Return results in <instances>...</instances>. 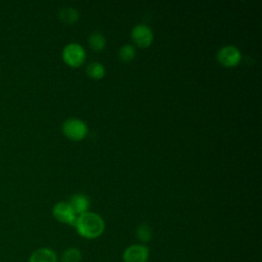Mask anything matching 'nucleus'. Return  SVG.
Masks as SVG:
<instances>
[{"instance_id":"1","label":"nucleus","mask_w":262,"mask_h":262,"mask_svg":"<svg viewBox=\"0 0 262 262\" xmlns=\"http://www.w3.org/2000/svg\"><path fill=\"white\" fill-rule=\"evenodd\" d=\"M75 226L77 232L85 238H96L104 230V221L96 213L85 212L77 216Z\"/></svg>"},{"instance_id":"2","label":"nucleus","mask_w":262,"mask_h":262,"mask_svg":"<svg viewBox=\"0 0 262 262\" xmlns=\"http://www.w3.org/2000/svg\"><path fill=\"white\" fill-rule=\"evenodd\" d=\"M85 57H86L85 49L79 43H75V42L69 43L62 49L63 60L72 67L80 66L85 60Z\"/></svg>"},{"instance_id":"3","label":"nucleus","mask_w":262,"mask_h":262,"mask_svg":"<svg viewBox=\"0 0 262 262\" xmlns=\"http://www.w3.org/2000/svg\"><path fill=\"white\" fill-rule=\"evenodd\" d=\"M62 131L69 138L79 140L85 137L88 127L84 121L77 118H70L62 123Z\"/></svg>"},{"instance_id":"4","label":"nucleus","mask_w":262,"mask_h":262,"mask_svg":"<svg viewBox=\"0 0 262 262\" xmlns=\"http://www.w3.org/2000/svg\"><path fill=\"white\" fill-rule=\"evenodd\" d=\"M122 258L124 262H147L149 249L143 244H134L124 250Z\"/></svg>"},{"instance_id":"5","label":"nucleus","mask_w":262,"mask_h":262,"mask_svg":"<svg viewBox=\"0 0 262 262\" xmlns=\"http://www.w3.org/2000/svg\"><path fill=\"white\" fill-rule=\"evenodd\" d=\"M52 215L57 221L69 224V225H75V222L77 219L76 212L74 211L70 203H67V202L56 203L53 206Z\"/></svg>"},{"instance_id":"6","label":"nucleus","mask_w":262,"mask_h":262,"mask_svg":"<svg viewBox=\"0 0 262 262\" xmlns=\"http://www.w3.org/2000/svg\"><path fill=\"white\" fill-rule=\"evenodd\" d=\"M242 58L241 51L233 45H225L221 47L217 53L218 61L225 67H233L239 62Z\"/></svg>"},{"instance_id":"7","label":"nucleus","mask_w":262,"mask_h":262,"mask_svg":"<svg viewBox=\"0 0 262 262\" xmlns=\"http://www.w3.org/2000/svg\"><path fill=\"white\" fill-rule=\"evenodd\" d=\"M131 37L133 42L139 47L148 46L154 38V34L151 29L144 24L136 25L131 32Z\"/></svg>"},{"instance_id":"8","label":"nucleus","mask_w":262,"mask_h":262,"mask_svg":"<svg viewBox=\"0 0 262 262\" xmlns=\"http://www.w3.org/2000/svg\"><path fill=\"white\" fill-rule=\"evenodd\" d=\"M28 262H58L57 254L48 247L36 249L29 257Z\"/></svg>"},{"instance_id":"9","label":"nucleus","mask_w":262,"mask_h":262,"mask_svg":"<svg viewBox=\"0 0 262 262\" xmlns=\"http://www.w3.org/2000/svg\"><path fill=\"white\" fill-rule=\"evenodd\" d=\"M69 203L74 209V211L76 212V214H79V215L87 212L90 205V201L88 196L83 193H77L72 195Z\"/></svg>"},{"instance_id":"10","label":"nucleus","mask_w":262,"mask_h":262,"mask_svg":"<svg viewBox=\"0 0 262 262\" xmlns=\"http://www.w3.org/2000/svg\"><path fill=\"white\" fill-rule=\"evenodd\" d=\"M82 257V252L78 248L71 247L62 252L60 256V262H81Z\"/></svg>"},{"instance_id":"11","label":"nucleus","mask_w":262,"mask_h":262,"mask_svg":"<svg viewBox=\"0 0 262 262\" xmlns=\"http://www.w3.org/2000/svg\"><path fill=\"white\" fill-rule=\"evenodd\" d=\"M59 18L66 23V24H73L75 23L78 17H79V13H78V10L72 6H67V7H63L59 10Z\"/></svg>"},{"instance_id":"12","label":"nucleus","mask_w":262,"mask_h":262,"mask_svg":"<svg viewBox=\"0 0 262 262\" xmlns=\"http://www.w3.org/2000/svg\"><path fill=\"white\" fill-rule=\"evenodd\" d=\"M88 43L89 46L95 50V51H100L104 46H105V38L104 36L99 33V32H93L89 35L88 37Z\"/></svg>"},{"instance_id":"13","label":"nucleus","mask_w":262,"mask_h":262,"mask_svg":"<svg viewBox=\"0 0 262 262\" xmlns=\"http://www.w3.org/2000/svg\"><path fill=\"white\" fill-rule=\"evenodd\" d=\"M135 234H136L137 239L140 241L144 245L150 241V238L152 236V231L148 224L142 223L136 227Z\"/></svg>"},{"instance_id":"14","label":"nucleus","mask_w":262,"mask_h":262,"mask_svg":"<svg viewBox=\"0 0 262 262\" xmlns=\"http://www.w3.org/2000/svg\"><path fill=\"white\" fill-rule=\"evenodd\" d=\"M86 72L90 77L95 78V79H99V78L104 76L105 69H104L102 63H100L98 61H93V62H91L87 66Z\"/></svg>"},{"instance_id":"15","label":"nucleus","mask_w":262,"mask_h":262,"mask_svg":"<svg viewBox=\"0 0 262 262\" xmlns=\"http://www.w3.org/2000/svg\"><path fill=\"white\" fill-rule=\"evenodd\" d=\"M135 56V48L131 44H125L119 49V57L124 61H129Z\"/></svg>"}]
</instances>
